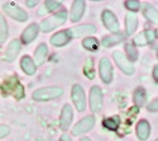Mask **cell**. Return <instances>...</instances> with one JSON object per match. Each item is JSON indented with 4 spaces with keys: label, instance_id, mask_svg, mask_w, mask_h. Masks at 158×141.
Listing matches in <instances>:
<instances>
[{
    "label": "cell",
    "instance_id": "d590c367",
    "mask_svg": "<svg viewBox=\"0 0 158 141\" xmlns=\"http://www.w3.org/2000/svg\"><path fill=\"white\" fill-rule=\"evenodd\" d=\"M37 4H38V2H29V0L28 2H25V5L29 7V8H34Z\"/></svg>",
    "mask_w": 158,
    "mask_h": 141
},
{
    "label": "cell",
    "instance_id": "3957f363",
    "mask_svg": "<svg viewBox=\"0 0 158 141\" xmlns=\"http://www.w3.org/2000/svg\"><path fill=\"white\" fill-rule=\"evenodd\" d=\"M66 20H67V11L61 10V11L55 13L53 15H51V17L43 19L41 22V24H39V28H41L42 32L48 33L51 31H53L55 28L60 27V25H62Z\"/></svg>",
    "mask_w": 158,
    "mask_h": 141
},
{
    "label": "cell",
    "instance_id": "8d00e7d4",
    "mask_svg": "<svg viewBox=\"0 0 158 141\" xmlns=\"http://www.w3.org/2000/svg\"><path fill=\"white\" fill-rule=\"evenodd\" d=\"M80 141H91V140H90L89 137H82V139H81Z\"/></svg>",
    "mask_w": 158,
    "mask_h": 141
},
{
    "label": "cell",
    "instance_id": "f1b7e54d",
    "mask_svg": "<svg viewBox=\"0 0 158 141\" xmlns=\"http://www.w3.org/2000/svg\"><path fill=\"white\" fill-rule=\"evenodd\" d=\"M62 7L61 2H52V0H48V2H44V10L46 11H56L58 8Z\"/></svg>",
    "mask_w": 158,
    "mask_h": 141
},
{
    "label": "cell",
    "instance_id": "ffe728a7",
    "mask_svg": "<svg viewBox=\"0 0 158 141\" xmlns=\"http://www.w3.org/2000/svg\"><path fill=\"white\" fill-rule=\"evenodd\" d=\"M138 27V18L133 13H128L125 15V32L128 36L133 34Z\"/></svg>",
    "mask_w": 158,
    "mask_h": 141
},
{
    "label": "cell",
    "instance_id": "277c9868",
    "mask_svg": "<svg viewBox=\"0 0 158 141\" xmlns=\"http://www.w3.org/2000/svg\"><path fill=\"white\" fill-rule=\"evenodd\" d=\"M3 11L5 13V14L8 17H10L13 20H17L19 23H24V22H27L29 15H28V13L25 11L23 8H20L18 4L15 3H13V2H6L3 4Z\"/></svg>",
    "mask_w": 158,
    "mask_h": 141
},
{
    "label": "cell",
    "instance_id": "4fadbf2b",
    "mask_svg": "<svg viewBox=\"0 0 158 141\" xmlns=\"http://www.w3.org/2000/svg\"><path fill=\"white\" fill-rule=\"evenodd\" d=\"M72 118H73V111H72L71 104H69V103L63 104V108H62V112H61V117H60V127H61V130L66 131L67 129H70Z\"/></svg>",
    "mask_w": 158,
    "mask_h": 141
},
{
    "label": "cell",
    "instance_id": "cb8c5ba5",
    "mask_svg": "<svg viewBox=\"0 0 158 141\" xmlns=\"http://www.w3.org/2000/svg\"><path fill=\"white\" fill-rule=\"evenodd\" d=\"M82 45H84V47L86 48V50H89V51H98L99 50V46H100V43H99V41L96 40L95 37H86L85 40L82 41Z\"/></svg>",
    "mask_w": 158,
    "mask_h": 141
},
{
    "label": "cell",
    "instance_id": "836d02e7",
    "mask_svg": "<svg viewBox=\"0 0 158 141\" xmlns=\"http://www.w3.org/2000/svg\"><path fill=\"white\" fill-rule=\"evenodd\" d=\"M60 141H72V140H71L70 135H67V134H63V135H61Z\"/></svg>",
    "mask_w": 158,
    "mask_h": 141
},
{
    "label": "cell",
    "instance_id": "d6a6232c",
    "mask_svg": "<svg viewBox=\"0 0 158 141\" xmlns=\"http://www.w3.org/2000/svg\"><path fill=\"white\" fill-rule=\"evenodd\" d=\"M147 109L151 111V112H158V98L151 102V103L148 104V107H147Z\"/></svg>",
    "mask_w": 158,
    "mask_h": 141
},
{
    "label": "cell",
    "instance_id": "e575fe53",
    "mask_svg": "<svg viewBox=\"0 0 158 141\" xmlns=\"http://www.w3.org/2000/svg\"><path fill=\"white\" fill-rule=\"evenodd\" d=\"M153 78L156 82H158V65H156L153 69Z\"/></svg>",
    "mask_w": 158,
    "mask_h": 141
},
{
    "label": "cell",
    "instance_id": "1f68e13d",
    "mask_svg": "<svg viewBox=\"0 0 158 141\" xmlns=\"http://www.w3.org/2000/svg\"><path fill=\"white\" fill-rule=\"evenodd\" d=\"M11 129L8 126V125H4V123H0V139H4L9 134H10Z\"/></svg>",
    "mask_w": 158,
    "mask_h": 141
},
{
    "label": "cell",
    "instance_id": "7c38bea8",
    "mask_svg": "<svg viewBox=\"0 0 158 141\" xmlns=\"http://www.w3.org/2000/svg\"><path fill=\"white\" fill-rule=\"evenodd\" d=\"M39 29H41V28H39V24H37V23H31L28 27L22 32V36H20L22 43H24V45L32 43V42L35 40V38L38 37Z\"/></svg>",
    "mask_w": 158,
    "mask_h": 141
},
{
    "label": "cell",
    "instance_id": "5b68a950",
    "mask_svg": "<svg viewBox=\"0 0 158 141\" xmlns=\"http://www.w3.org/2000/svg\"><path fill=\"white\" fill-rule=\"evenodd\" d=\"M71 98L75 107L77 108L78 112H82L86 108V97L85 92L80 84H73L72 90H71Z\"/></svg>",
    "mask_w": 158,
    "mask_h": 141
},
{
    "label": "cell",
    "instance_id": "9a60e30c",
    "mask_svg": "<svg viewBox=\"0 0 158 141\" xmlns=\"http://www.w3.org/2000/svg\"><path fill=\"white\" fill-rule=\"evenodd\" d=\"M19 66L22 69V71L28 75V76H32L35 74L37 71V65L34 64V60L29 56V55H24L20 57V61H19Z\"/></svg>",
    "mask_w": 158,
    "mask_h": 141
},
{
    "label": "cell",
    "instance_id": "5bb4252c",
    "mask_svg": "<svg viewBox=\"0 0 158 141\" xmlns=\"http://www.w3.org/2000/svg\"><path fill=\"white\" fill-rule=\"evenodd\" d=\"M71 40H72V36L70 33V29H67V31L64 29V31H60V32L55 33L53 36L51 37L49 42H51L52 46H55V47H63V46L67 45Z\"/></svg>",
    "mask_w": 158,
    "mask_h": 141
},
{
    "label": "cell",
    "instance_id": "d4e9b609",
    "mask_svg": "<svg viewBox=\"0 0 158 141\" xmlns=\"http://www.w3.org/2000/svg\"><path fill=\"white\" fill-rule=\"evenodd\" d=\"M9 34V29H8V23L5 20V18L0 14V43H4L8 38Z\"/></svg>",
    "mask_w": 158,
    "mask_h": 141
},
{
    "label": "cell",
    "instance_id": "8992f818",
    "mask_svg": "<svg viewBox=\"0 0 158 141\" xmlns=\"http://www.w3.org/2000/svg\"><path fill=\"white\" fill-rule=\"evenodd\" d=\"M20 50H22V41L20 40H17V38L11 40L8 43L6 50H5V52H4V61H6V62L15 61L17 57L19 56V54H20Z\"/></svg>",
    "mask_w": 158,
    "mask_h": 141
},
{
    "label": "cell",
    "instance_id": "ac0fdd59",
    "mask_svg": "<svg viewBox=\"0 0 158 141\" xmlns=\"http://www.w3.org/2000/svg\"><path fill=\"white\" fill-rule=\"evenodd\" d=\"M156 38V32L152 29H146L140 32L137 37H134V45L137 46H147L152 43Z\"/></svg>",
    "mask_w": 158,
    "mask_h": 141
},
{
    "label": "cell",
    "instance_id": "6da1fadb",
    "mask_svg": "<svg viewBox=\"0 0 158 141\" xmlns=\"http://www.w3.org/2000/svg\"><path fill=\"white\" fill-rule=\"evenodd\" d=\"M0 92L3 95H13L17 100H20L25 97L24 86L19 82L17 75H11L5 78L0 84Z\"/></svg>",
    "mask_w": 158,
    "mask_h": 141
},
{
    "label": "cell",
    "instance_id": "7402d4cb",
    "mask_svg": "<svg viewBox=\"0 0 158 141\" xmlns=\"http://www.w3.org/2000/svg\"><path fill=\"white\" fill-rule=\"evenodd\" d=\"M143 14L149 22L158 23V10L152 4H146V7L143 9Z\"/></svg>",
    "mask_w": 158,
    "mask_h": 141
},
{
    "label": "cell",
    "instance_id": "52a82bcc",
    "mask_svg": "<svg viewBox=\"0 0 158 141\" xmlns=\"http://www.w3.org/2000/svg\"><path fill=\"white\" fill-rule=\"evenodd\" d=\"M113 57L116 62L118 68H119L124 74L127 75H133L134 74V68L131 65V62L128 60V57L122 52V51H115L113 54Z\"/></svg>",
    "mask_w": 158,
    "mask_h": 141
},
{
    "label": "cell",
    "instance_id": "74e56055",
    "mask_svg": "<svg viewBox=\"0 0 158 141\" xmlns=\"http://www.w3.org/2000/svg\"><path fill=\"white\" fill-rule=\"evenodd\" d=\"M157 36H158V31H157Z\"/></svg>",
    "mask_w": 158,
    "mask_h": 141
},
{
    "label": "cell",
    "instance_id": "f35d334b",
    "mask_svg": "<svg viewBox=\"0 0 158 141\" xmlns=\"http://www.w3.org/2000/svg\"><path fill=\"white\" fill-rule=\"evenodd\" d=\"M156 141H158V139H157V140H156Z\"/></svg>",
    "mask_w": 158,
    "mask_h": 141
},
{
    "label": "cell",
    "instance_id": "d6986e66",
    "mask_svg": "<svg viewBox=\"0 0 158 141\" xmlns=\"http://www.w3.org/2000/svg\"><path fill=\"white\" fill-rule=\"evenodd\" d=\"M96 32V27L93 24H82V25H78V27L71 28L70 33L72 36V38H78V37H84L87 34H93Z\"/></svg>",
    "mask_w": 158,
    "mask_h": 141
},
{
    "label": "cell",
    "instance_id": "7a4b0ae2",
    "mask_svg": "<svg viewBox=\"0 0 158 141\" xmlns=\"http://www.w3.org/2000/svg\"><path fill=\"white\" fill-rule=\"evenodd\" d=\"M63 94L61 86H43L32 93V98L37 102H48L60 98Z\"/></svg>",
    "mask_w": 158,
    "mask_h": 141
},
{
    "label": "cell",
    "instance_id": "ba28073f",
    "mask_svg": "<svg viewBox=\"0 0 158 141\" xmlns=\"http://www.w3.org/2000/svg\"><path fill=\"white\" fill-rule=\"evenodd\" d=\"M99 74L105 84H109L113 80V65L108 57H102L99 62Z\"/></svg>",
    "mask_w": 158,
    "mask_h": 141
},
{
    "label": "cell",
    "instance_id": "484cf974",
    "mask_svg": "<svg viewBox=\"0 0 158 141\" xmlns=\"http://www.w3.org/2000/svg\"><path fill=\"white\" fill-rule=\"evenodd\" d=\"M119 123H120L119 117H109V118H104L102 121V126L111 131H115L119 127Z\"/></svg>",
    "mask_w": 158,
    "mask_h": 141
},
{
    "label": "cell",
    "instance_id": "2e32d148",
    "mask_svg": "<svg viewBox=\"0 0 158 141\" xmlns=\"http://www.w3.org/2000/svg\"><path fill=\"white\" fill-rule=\"evenodd\" d=\"M85 9H86V3L85 2H82V0H76V2H73L72 7H71V11H70L71 22L76 23V22L80 20L84 15V13H85Z\"/></svg>",
    "mask_w": 158,
    "mask_h": 141
},
{
    "label": "cell",
    "instance_id": "e0dca14e",
    "mask_svg": "<svg viewBox=\"0 0 158 141\" xmlns=\"http://www.w3.org/2000/svg\"><path fill=\"white\" fill-rule=\"evenodd\" d=\"M47 56H48V46L46 43H39L37 46V48L34 50V56H33V60H34V64L38 66H42L44 61L47 60Z\"/></svg>",
    "mask_w": 158,
    "mask_h": 141
},
{
    "label": "cell",
    "instance_id": "f546056e",
    "mask_svg": "<svg viewBox=\"0 0 158 141\" xmlns=\"http://www.w3.org/2000/svg\"><path fill=\"white\" fill-rule=\"evenodd\" d=\"M125 50H127V54H128V60L129 61H135L138 59V51L135 50L134 46L131 45H127L125 46Z\"/></svg>",
    "mask_w": 158,
    "mask_h": 141
},
{
    "label": "cell",
    "instance_id": "603a6c76",
    "mask_svg": "<svg viewBox=\"0 0 158 141\" xmlns=\"http://www.w3.org/2000/svg\"><path fill=\"white\" fill-rule=\"evenodd\" d=\"M123 34L120 33H118V34H114V36H106V37H104V40H102V46L104 47H111L116 43H119L123 41Z\"/></svg>",
    "mask_w": 158,
    "mask_h": 141
},
{
    "label": "cell",
    "instance_id": "44dd1931",
    "mask_svg": "<svg viewBox=\"0 0 158 141\" xmlns=\"http://www.w3.org/2000/svg\"><path fill=\"white\" fill-rule=\"evenodd\" d=\"M151 135V126L146 120H142L137 126V136L139 140L144 141L147 140Z\"/></svg>",
    "mask_w": 158,
    "mask_h": 141
},
{
    "label": "cell",
    "instance_id": "30bf717a",
    "mask_svg": "<svg viewBox=\"0 0 158 141\" xmlns=\"http://www.w3.org/2000/svg\"><path fill=\"white\" fill-rule=\"evenodd\" d=\"M94 125H95V117L94 116H86L73 126L72 135H75V136L82 135V134H85V132H87V131H90L91 129H93Z\"/></svg>",
    "mask_w": 158,
    "mask_h": 141
},
{
    "label": "cell",
    "instance_id": "83f0119b",
    "mask_svg": "<svg viewBox=\"0 0 158 141\" xmlns=\"http://www.w3.org/2000/svg\"><path fill=\"white\" fill-rule=\"evenodd\" d=\"M84 74L87 76L89 79H94L95 78V69H94V62L93 60H87L85 62V66H84Z\"/></svg>",
    "mask_w": 158,
    "mask_h": 141
},
{
    "label": "cell",
    "instance_id": "4dcf8cb0",
    "mask_svg": "<svg viewBox=\"0 0 158 141\" xmlns=\"http://www.w3.org/2000/svg\"><path fill=\"white\" fill-rule=\"evenodd\" d=\"M125 7L131 11H137L140 8V3L137 2V0H129V2H125Z\"/></svg>",
    "mask_w": 158,
    "mask_h": 141
},
{
    "label": "cell",
    "instance_id": "9c48e42d",
    "mask_svg": "<svg viewBox=\"0 0 158 141\" xmlns=\"http://www.w3.org/2000/svg\"><path fill=\"white\" fill-rule=\"evenodd\" d=\"M102 108V92L100 86L94 85L90 90V109L93 112H100Z\"/></svg>",
    "mask_w": 158,
    "mask_h": 141
},
{
    "label": "cell",
    "instance_id": "4316f807",
    "mask_svg": "<svg viewBox=\"0 0 158 141\" xmlns=\"http://www.w3.org/2000/svg\"><path fill=\"white\" fill-rule=\"evenodd\" d=\"M147 100V92L144 90V89L142 86H139L137 90L134 92V102L137 106H143L144 103H146Z\"/></svg>",
    "mask_w": 158,
    "mask_h": 141
},
{
    "label": "cell",
    "instance_id": "8fae6325",
    "mask_svg": "<svg viewBox=\"0 0 158 141\" xmlns=\"http://www.w3.org/2000/svg\"><path fill=\"white\" fill-rule=\"evenodd\" d=\"M101 17H102V23L105 24V27L111 33H115V34L119 33V31H120L119 20H118V18L115 17V14L111 10H104Z\"/></svg>",
    "mask_w": 158,
    "mask_h": 141
}]
</instances>
